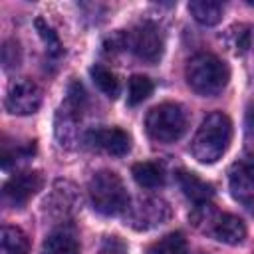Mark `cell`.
Returning <instances> with one entry per match:
<instances>
[{"mask_svg": "<svg viewBox=\"0 0 254 254\" xmlns=\"http://www.w3.org/2000/svg\"><path fill=\"white\" fill-rule=\"evenodd\" d=\"M40 254H79V242L75 232L67 226L54 228L46 236Z\"/></svg>", "mask_w": 254, "mask_h": 254, "instance_id": "obj_15", "label": "cell"}, {"mask_svg": "<svg viewBox=\"0 0 254 254\" xmlns=\"http://www.w3.org/2000/svg\"><path fill=\"white\" fill-rule=\"evenodd\" d=\"M246 133L254 135V107H250L248 115H246Z\"/></svg>", "mask_w": 254, "mask_h": 254, "instance_id": "obj_26", "label": "cell"}, {"mask_svg": "<svg viewBox=\"0 0 254 254\" xmlns=\"http://www.w3.org/2000/svg\"><path fill=\"white\" fill-rule=\"evenodd\" d=\"M0 254H30V240L18 226H4L0 232Z\"/></svg>", "mask_w": 254, "mask_h": 254, "instance_id": "obj_18", "label": "cell"}, {"mask_svg": "<svg viewBox=\"0 0 254 254\" xmlns=\"http://www.w3.org/2000/svg\"><path fill=\"white\" fill-rule=\"evenodd\" d=\"M79 204V194L75 185L69 181H56L50 194L44 200V214L52 220L65 222L77 208Z\"/></svg>", "mask_w": 254, "mask_h": 254, "instance_id": "obj_10", "label": "cell"}, {"mask_svg": "<svg viewBox=\"0 0 254 254\" xmlns=\"http://www.w3.org/2000/svg\"><path fill=\"white\" fill-rule=\"evenodd\" d=\"M125 44H127V50L135 58H139L141 62H147V64H157L165 52L163 32L151 20L139 22L135 28L125 32Z\"/></svg>", "mask_w": 254, "mask_h": 254, "instance_id": "obj_7", "label": "cell"}, {"mask_svg": "<svg viewBox=\"0 0 254 254\" xmlns=\"http://www.w3.org/2000/svg\"><path fill=\"white\" fill-rule=\"evenodd\" d=\"M89 73H91V79H93L95 87H97L103 95H107L109 99H115V97L121 93L119 77H117V73L111 71L109 67H105V65H101V64H95V65H91Z\"/></svg>", "mask_w": 254, "mask_h": 254, "instance_id": "obj_19", "label": "cell"}, {"mask_svg": "<svg viewBox=\"0 0 254 254\" xmlns=\"http://www.w3.org/2000/svg\"><path fill=\"white\" fill-rule=\"evenodd\" d=\"M226 42H228V48H230L236 56L246 54L248 48H250V44H252V26H246V24L232 26V28L228 30Z\"/></svg>", "mask_w": 254, "mask_h": 254, "instance_id": "obj_22", "label": "cell"}, {"mask_svg": "<svg viewBox=\"0 0 254 254\" xmlns=\"http://www.w3.org/2000/svg\"><path fill=\"white\" fill-rule=\"evenodd\" d=\"M30 155H34V143L8 147V143L4 141V145H2V169H8L12 163L30 159Z\"/></svg>", "mask_w": 254, "mask_h": 254, "instance_id": "obj_24", "label": "cell"}, {"mask_svg": "<svg viewBox=\"0 0 254 254\" xmlns=\"http://www.w3.org/2000/svg\"><path fill=\"white\" fill-rule=\"evenodd\" d=\"M123 218L125 224H129L133 230L147 232L165 224L171 218V206L161 196H139L129 202Z\"/></svg>", "mask_w": 254, "mask_h": 254, "instance_id": "obj_6", "label": "cell"}, {"mask_svg": "<svg viewBox=\"0 0 254 254\" xmlns=\"http://www.w3.org/2000/svg\"><path fill=\"white\" fill-rule=\"evenodd\" d=\"M179 187L183 190V194L196 206H208L210 198L214 196V187L206 181H202L198 175L190 173V171H179L177 175Z\"/></svg>", "mask_w": 254, "mask_h": 254, "instance_id": "obj_14", "label": "cell"}, {"mask_svg": "<svg viewBox=\"0 0 254 254\" xmlns=\"http://www.w3.org/2000/svg\"><path fill=\"white\" fill-rule=\"evenodd\" d=\"M230 141H232L230 117L222 111H212L198 125L190 141V155L202 165H212L218 159H222V155L230 147Z\"/></svg>", "mask_w": 254, "mask_h": 254, "instance_id": "obj_1", "label": "cell"}, {"mask_svg": "<svg viewBox=\"0 0 254 254\" xmlns=\"http://www.w3.org/2000/svg\"><path fill=\"white\" fill-rule=\"evenodd\" d=\"M131 175H133L135 183L147 190H155V189H161L165 185V173H163L161 165H157L153 161L135 163L131 167Z\"/></svg>", "mask_w": 254, "mask_h": 254, "instance_id": "obj_16", "label": "cell"}, {"mask_svg": "<svg viewBox=\"0 0 254 254\" xmlns=\"http://www.w3.org/2000/svg\"><path fill=\"white\" fill-rule=\"evenodd\" d=\"M87 103V93L79 81H71L64 103L60 105L54 121V133L62 147L71 149L79 143V123Z\"/></svg>", "mask_w": 254, "mask_h": 254, "instance_id": "obj_5", "label": "cell"}, {"mask_svg": "<svg viewBox=\"0 0 254 254\" xmlns=\"http://www.w3.org/2000/svg\"><path fill=\"white\" fill-rule=\"evenodd\" d=\"M36 30H38V34H40V38L44 40V44H46V50H48V54L52 56V58H60L62 54H64V46H62V42H60V38H58V34L54 32V28L44 20V18H36Z\"/></svg>", "mask_w": 254, "mask_h": 254, "instance_id": "obj_23", "label": "cell"}, {"mask_svg": "<svg viewBox=\"0 0 254 254\" xmlns=\"http://www.w3.org/2000/svg\"><path fill=\"white\" fill-rule=\"evenodd\" d=\"M83 141L91 149L105 151L113 157H125L131 151V135L121 127H95L83 135Z\"/></svg>", "mask_w": 254, "mask_h": 254, "instance_id": "obj_11", "label": "cell"}, {"mask_svg": "<svg viewBox=\"0 0 254 254\" xmlns=\"http://www.w3.org/2000/svg\"><path fill=\"white\" fill-rule=\"evenodd\" d=\"M87 194L93 210L103 216L125 214L131 202L123 179L115 171H107V169L93 173L87 185Z\"/></svg>", "mask_w": 254, "mask_h": 254, "instance_id": "obj_3", "label": "cell"}, {"mask_svg": "<svg viewBox=\"0 0 254 254\" xmlns=\"http://www.w3.org/2000/svg\"><path fill=\"white\" fill-rule=\"evenodd\" d=\"M44 187V177L38 171H22L12 175L2 187V202L8 208H24L30 198Z\"/></svg>", "mask_w": 254, "mask_h": 254, "instance_id": "obj_9", "label": "cell"}, {"mask_svg": "<svg viewBox=\"0 0 254 254\" xmlns=\"http://www.w3.org/2000/svg\"><path fill=\"white\" fill-rule=\"evenodd\" d=\"M189 12L200 26H216L222 20L224 4L216 0H192L189 2Z\"/></svg>", "mask_w": 254, "mask_h": 254, "instance_id": "obj_17", "label": "cell"}, {"mask_svg": "<svg viewBox=\"0 0 254 254\" xmlns=\"http://www.w3.org/2000/svg\"><path fill=\"white\" fill-rule=\"evenodd\" d=\"M187 127V111L177 101H163L151 107L145 117V131L155 143H175L185 135Z\"/></svg>", "mask_w": 254, "mask_h": 254, "instance_id": "obj_4", "label": "cell"}, {"mask_svg": "<svg viewBox=\"0 0 254 254\" xmlns=\"http://www.w3.org/2000/svg\"><path fill=\"white\" fill-rule=\"evenodd\" d=\"M208 234L228 246H238L246 238V224L240 216L222 212L216 216H208Z\"/></svg>", "mask_w": 254, "mask_h": 254, "instance_id": "obj_13", "label": "cell"}, {"mask_svg": "<svg viewBox=\"0 0 254 254\" xmlns=\"http://www.w3.org/2000/svg\"><path fill=\"white\" fill-rule=\"evenodd\" d=\"M40 105H42V89L36 81L28 77H20L8 85V91L4 97V107L8 113L26 117L36 113Z\"/></svg>", "mask_w": 254, "mask_h": 254, "instance_id": "obj_8", "label": "cell"}, {"mask_svg": "<svg viewBox=\"0 0 254 254\" xmlns=\"http://www.w3.org/2000/svg\"><path fill=\"white\" fill-rule=\"evenodd\" d=\"M147 254H189L187 238L181 232H169L157 242H153Z\"/></svg>", "mask_w": 254, "mask_h": 254, "instance_id": "obj_21", "label": "cell"}, {"mask_svg": "<svg viewBox=\"0 0 254 254\" xmlns=\"http://www.w3.org/2000/svg\"><path fill=\"white\" fill-rule=\"evenodd\" d=\"M189 87L202 97H216L222 93L230 79L228 65L214 54H196L185 67Z\"/></svg>", "mask_w": 254, "mask_h": 254, "instance_id": "obj_2", "label": "cell"}, {"mask_svg": "<svg viewBox=\"0 0 254 254\" xmlns=\"http://www.w3.org/2000/svg\"><path fill=\"white\" fill-rule=\"evenodd\" d=\"M228 189L238 202H254V157H244L230 167Z\"/></svg>", "mask_w": 254, "mask_h": 254, "instance_id": "obj_12", "label": "cell"}, {"mask_svg": "<svg viewBox=\"0 0 254 254\" xmlns=\"http://www.w3.org/2000/svg\"><path fill=\"white\" fill-rule=\"evenodd\" d=\"M22 62V52H20V44L16 40H6L2 44V65L6 71H12L20 65Z\"/></svg>", "mask_w": 254, "mask_h": 254, "instance_id": "obj_25", "label": "cell"}, {"mask_svg": "<svg viewBox=\"0 0 254 254\" xmlns=\"http://www.w3.org/2000/svg\"><path fill=\"white\" fill-rule=\"evenodd\" d=\"M155 89V83L151 77L147 75H141V73H135L129 77V83H127V105L129 107H135L139 103H143Z\"/></svg>", "mask_w": 254, "mask_h": 254, "instance_id": "obj_20", "label": "cell"}]
</instances>
